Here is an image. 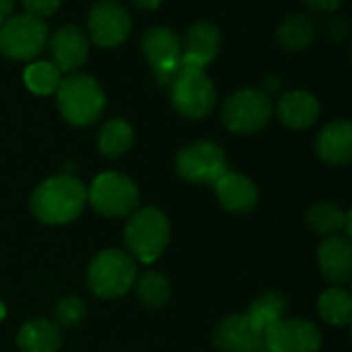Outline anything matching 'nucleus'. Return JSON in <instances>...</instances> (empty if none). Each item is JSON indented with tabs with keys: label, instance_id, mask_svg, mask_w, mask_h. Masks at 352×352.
<instances>
[{
	"label": "nucleus",
	"instance_id": "f257e3e1",
	"mask_svg": "<svg viewBox=\"0 0 352 352\" xmlns=\"http://www.w3.org/2000/svg\"><path fill=\"white\" fill-rule=\"evenodd\" d=\"M87 191L75 176L58 174L44 181L32 195V212L44 224H69L83 212Z\"/></svg>",
	"mask_w": 352,
	"mask_h": 352
},
{
	"label": "nucleus",
	"instance_id": "f03ea898",
	"mask_svg": "<svg viewBox=\"0 0 352 352\" xmlns=\"http://www.w3.org/2000/svg\"><path fill=\"white\" fill-rule=\"evenodd\" d=\"M56 102L67 122L75 126H85L100 118L106 106V96L94 77L75 73L60 81Z\"/></svg>",
	"mask_w": 352,
	"mask_h": 352
},
{
	"label": "nucleus",
	"instance_id": "7ed1b4c3",
	"mask_svg": "<svg viewBox=\"0 0 352 352\" xmlns=\"http://www.w3.org/2000/svg\"><path fill=\"white\" fill-rule=\"evenodd\" d=\"M137 278L135 259L118 249H106L94 257L87 270V284L100 298H118L131 290Z\"/></svg>",
	"mask_w": 352,
	"mask_h": 352
},
{
	"label": "nucleus",
	"instance_id": "20e7f679",
	"mask_svg": "<svg viewBox=\"0 0 352 352\" xmlns=\"http://www.w3.org/2000/svg\"><path fill=\"white\" fill-rule=\"evenodd\" d=\"M168 241V218L155 208L135 212L124 226V245L141 263H153L166 249Z\"/></svg>",
	"mask_w": 352,
	"mask_h": 352
},
{
	"label": "nucleus",
	"instance_id": "39448f33",
	"mask_svg": "<svg viewBox=\"0 0 352 352\" xmlns=\"http://www.w3.org/2000/svg\"><path fill=\"white\" fill-rule=\"evenodd\" d=\"M172 106L181 116L199 120L206 118L216 106V87L204 69L181 67L170 85Z\"/></svg>",
	"mask_w": 352,
	"mask_h": 352
},
{
	"label": "nucleus",
	"instance_id": "423d86ee",
	"mask_svg": "<svg viewBox=\"0 0 352 352\" xmlns=\"http://www.w3.org/2000/svg\"><path fill=\"white\" fill-rule=\"evenodd\" d=\"M141 50L162 87H170L183 67V42L170 28L157 25L143 34Z\"/></svg>",
	"mask_w": 352,
	"mask_h": 352
},
{
	"label": "nucleus",
	"instance_id": "0eeeda50",
	"mask_svg": "<svg viewBox=\"0 0 352 352\" xmlns=\"http://www.w3.org/2000/svg\"><path fill=\"white\" fill-rule=\"evenodd\" d=\"M50 36L42 19L34 15H13L0 25V54L13 60H32L46 48Z\"/></svg>",
	"mask_w": 352,
	"mask_h": 352
},
{
	"label": "nucleus",
	"instance_id": "6e6552de",
	"mask_svg": "<svg viewBox=\"0 0 352 352\" xmlns=\"http://www.w3.org/2000/svg\"><path fill=\"white\" fill-rule=\"evenodd\" d=\"M87 201L98 214L106 218H124L135 212L139 204V191L129 176L118 172H104L96 176V181L91 183Z\"/></svg>",
	"mask_w": 352,
	"mask_h": 352
},
{
	"label": "nucleus",
	"instance_id": "1a4fd4ad",
	"mask_svg": "<svg viewBox=\"0 0 352 352\" xmlns=\"http://www.w3.org/2000/svg\"><path fill=\"white\" fill-rule=\"evenodd\" d=\"M274 114L270 96L259 89H239L222 106V122L228 131L249 135L261 131Z\"/></svg>",
	"mask_w": 352,
	"mask_h": 352
},
{
	"label": "nucleus",
	"instance_id": "9d476101",
	"mask_svg": "<svg viewBox=\"0 0 352 352\" xmlns=\"http://www.w3.org/2000/svg\"><path fill=\"white\" fill-rule=\"evenodd\" d=\"M176 170L189 183L216 185L228 172L226 153L212 141H195L179 151Z\"/></svg>",
	"mask_w": 352,
	"mask_h": 352
},
{
	"label": "nucleus",
	"instance_id": "9b49d317",
	"mask_svg": "<svg viewBox=\"0 0 352 352\" xmlns=\"http://www.w3.org/2000/svg\"><path fill=\"white\" fill-rule=\"evenodd\" d=\"M89 40L100 48H116L131 34V15L116 0H98L87 15Z\"/></svg>",
	"mask_w": 352,
	"mask_h": 352
},
{
	"label": "nucleus",
	"instance_id": "f8f14e48",
	"mask_svg": "<svg viewBox=\"0 0 352 352\" xmlns=\"http://www.w3.org/2000/svg\"><path fill=\"white\" fill-rule=\"evenodd\" d=\"M267 352H319L321 331L315 323L298 317L282 319L265 333Z\"/></svg>",
	"mask_w": 352,
	"mask_h": 352
},
{
	"label": "nucleus",
	"instance_id": "ddd939ff",
	"mask_svg": "<svg viewBox=\"0 0 352 352\" xmlns=\"http://www.w3.org/2000/svg\"><path fill=\"white\" fill-rule=\"evenodd\" d=\"M48 46L52 65L67 75H75L85 65L89 54V40L77 25L58 28L48 40Z\"/></svg>",
	"mask_w": 352,
	"mask_h": 352
},
{
	"label": "nucleus",
	"instance_id": "4468645a",
	"mask_svg": "<svg viewBox=\"0 0 352 352\" xmlns=\"http://www.w3.org/2000/svg\"><path fill=\"white\" fill-rule=\"evenodd\" d=\"M183 42V67H193V69H204L212 65L220 52L222 44V34L220 28L212 21H195Z\"/></svg>",
	"mask_w": 352,
	"mask_h": 352
},
{
	"label": "nucleus",
	"instance_id": "2eb2a0df",
	"mask_svg": "<svg viewBox=\"0 0 352 352\" xmlns=\"http://www.w3.org/2000/svg\"><path fill=\"white\" fill-rule=\"evenodd\" d=\"M214 344L220 352H267L265 338L245 315H230L214 329Z\"/></svg>",
	"mask_w": 352,
	"mask_h": 352
},
{
	"label": "nucleus",
	"instance_id": "dca6fc26",
	"mask_svg": "<svg viewBox=\"0 0 352 352\" xmlns=\"http://www.w3.org/2000/svg\"><path fill=\"white\" fill-rule=\"evenodd\" d=\"M317 265L321 276L333 284L342 286L352 278V243L342 236H327L317 249Z\"/></svg>",
	"mask_w": 352,
	"mask_h": 352
},
{
	"label": "nucleus",
	"instance_id": "f3484780",
	"mask_svg": "<svg viewBox=\"0 0 352 352\" xmlns=\"http://www.w3.org/2000/svg\"><path fill=\"white\" fill-rule=\"evenodd\" d=\"M315 151L325 164H352V120L327 122L315 137Z\"/></svg>",
	"mask_w": 352,
	"mask_h": 352
},
{
	"label": "nucleus",
	"instance_id": "a211bd4d",
	"mask_svg": "<svg viewBox=\"0 0 352 352\" xmlns=\"http://www.w3.org/2000/svg\"><path fill=\"white\" fill-rule=\"evenodd\" d=\"M276 112L284 126H288L292 131H302L317 122V118L321 114V106L313 94H309L305 89H294L280 98Z\"/></svg>",
	"mask_w": 352,
	"mask_h": 352
},
{
	"label": "nucleus",
	"instance_id": "6ab92c4d",
	"mask_svg": "<svg viewBox=\"0 0 352 352\" xmlns=\"http://www.w3.org/2000/svg\"><path fill=\"white\" fill-rule=\"evenodd\" d=\"M214 187H216V195L222 208L232 214H247L259 201L255 183L245 174L226 172Z\"/></svg>",
	"mask_w": 352,
	"mask_h": 352
},
{
	"label": "nucleus",
	"instance_id": "aec40b11",
	"mask_svg": "<svg viewBox=\"0 0 352 352\" xmlns=\"http://www.w3.org/2000/svg\"><path fill=\"white\" fill-rule=\"evenodd\" d=\"M60 342V329L50 319L28 321L17 338V344L23 352H58Z\"/></svg>",
	"mask_w": 352,
	"mask_h": 352
},
{
	"label": "nucleus",
	"instance_id": "412c9836",
	"mask_svg": "<svg viewBox=\"0 0 352 352\" xmlns=\"http://www.w3.org/2000/svg\"><path fill=\"white\" fill-rule=\"evenodd\" d=\"M278 44L288 50V52H300L305 48H309L315 38H317V25L309 15L302 13H294L288 15L276 32Z\"/></svg>",
	"mask_w": 352,
	"mask_h": 352
},
{
	"label": "nucleus",
	"instance_id": "4be33fe9",
	"mask_svg": "<svg viewBox=\"0 0 352 352\" xmlns=\"http://www.w3.org/2000/svg\"><path fill=\"white\" fill-rule=\"evenodd\" d=\"M284 315H286V298L280 292H263L249 305V311L245 313L251 325L261 333H265L270 327L286 319Z\"/></svg>",
	"mask_w": 352,
	"mask_h": 352
},
{
	"label": "nucleus",
	"instance_id": "5701e85b",
	"mask_svg": "<svg viewBox=\"0 0 352 352\" xmlns=\"http://www.w3.org/2000/svg\"><path fill=\"white\" fill-rule=\"evenodd\" d=\"M317 311H319V317L333 327L350 325V321H352V294L348 290H344L342 286H331L319 294Z\"/></svg>",
	"mask_w": 352,
	"mask_h": 352
},
{
	"label": "nucleus",
	"instance_id": "b1692460",
	"mask_svg": "<svg viewBox=\"0 0 352 352\" xmlns=\"http://www.w3.org/2000/svg\"><path fill=\"white\" fill-rule=\"evenodd\" d=\"M133 137H135L133 126L126 120L112 118L102 126L100 137H98V145H100V151L104 155L118 157L124 151H129V147L133 145Z\"/></svg>",
	"mask_w": 352,
	"mask_h": 352
},
{
	"label": "nucleus",
	"instance_id": "393cba45",
	"mask_svg": "<svg viewBox=\"0 0 352 352\" xmlns=\"http://www.w3.org/2000/svg\"><path fill=\"white\" fill-rule=\"evenodd\" d=\"M344 222H346V212L329 201H319L307 212L309 228L325 239L340 234L344 230Z\"/></svg>",
	"mask_w": 352,
	"mask_h": 352
},
{
	"label": "nucleus",
	"instance_id": "a878e982",
	"mask_svg": "<svg viewBox=\"0 0 352 352\" xmlns=\"http://www.w3.org/2000/svg\"><path fill=\"white\" fill-rule=\"evenodd\" d=\"M63 73L52 63H34L25 69V85L38 96H52L58 91Z\"/></svg>",
	"mask_w": 352,
	"mask_h": 352
},
{
	"label": "nucleus",
	"instance_id": "bb28decb",
	"mask_svg": "<svg viewBox=\"0 0 352 352\" xmlns=\"http://www.w3.org/2000/svg\"><path fill=\"white\" fill-rule=\"evenodd\" d=\"M137 296L149 309L164 307L170 300V282L157 272H145L137 282Z\"/></svg>",
	"mask_w": 352,
	"mask_h": 352
},
{
	"label": "nucleus",
	"instance_id": "cd10ccee",
	"mask_svg": "<svg viewBox=\"0 0 352 352\" xmlns=\"http://www.w3.org/2000/svg\"><path fill=\"white\" fill-rule=\"evenodd\" d=\"M85 315V305L81 298L77 296H69V298H63L58 305H56V325H63V327H75Z\"/></svg>",
	"mask_w": 352,
	"mask_h": 352
},
{
	"label": "nucleus",
	"instance_id": "c85d7f7f",
	"mask_svg": "<svg viewBox=\"0 0 352 352\" xmlns=\"http://www.w3.org/2000/svg\"><path fill=\"white\" fill-rule=\"evenodd\" d=\"M63 0H23V7L28 11V15H34L38 19L42 17H50L60 9Z\"/></svg>",
	"mask_w": 352,
	"mask_h": 352
},
{
	"label": "nucleus",
	"instance_id": "c756f323",
	"mask_svg": "<svg viewBox=\"0 0 352 352\" xmlns=\"http://www.w3.org/2000/svg\"><path fill=\"white\" fill-rule=\"evenodd\" d=\"M327 36L333 40V42H342L346 36H348V21L342 19V17H336L327 23Z\"/></svg>",
	"mask_w": 352,
	"mask_h": 352
},
{
	"label": "nucleus",
	"instance_id": "7c9ffc66",
	"mask_svg": "<svg viewBox=\"0 0 352 352\" xmlns=\"http://www.w3.org/2000/svg\"><path fill=\"white\" fill-rule=\"evenodd\" d=\"M307 5V9L315 11V13H333L340 9L342 0H302Z\"/></svg>",
	"mask_w": 352,
	"mask_h": 352
},
{
	"label": "nucleus",
	"instance_id": "2f4dec72",
	"mask_svg": "<svg viewBox=\"0 0 352 352\" xmlns=\"http://www.w3.org/2000/svg\"><path fill=\"white\" fill-rule=\"evenodd\" d=\"M13 11H15V0H0V25L13 17Z\"/></svg>",
	"mask_w": 352,
	"mask_h": 352
},
{
	"label": "nucleus",
	"instance_id": "473e14b6",
	"mask_svg": "<svg viewBox=\"0 0 352 352\" xmlns=\"http://www.w3.org/2000/svg\"><path fill=\"white\" fill-rule=\"evenodd\" d=\"M133 3L141 11H153V9H157L164 3V0H133Z\"/></svg>",
	"mask_w": 352,
	"mask_h": 352
},
{
	"label": "nucleus",
	"instance_id": "72a5a7b5",
	"mask_svg": "<svg viewBox=\"0 0 352 352\" xmlns=\"http://www.w3.org/2000/svg\"><path fill=\"white\" fill-rule=\"evenodd\" d=\"M278 89H280V81H278L276 77H267V79H265V89H263V94L270 96L272 91H278Z\"/></svg>",
	"mask_w": 352,
	"mask_h": 352
},
{
	"label": "nucleus",
	"instance_id": "f704fd0d",
	"mask_svg": "<svg viewBox=\"0 0 352 352\" xmlns=\"http://www.w3.org/2000/svg\"><path fill=\"white\" fill-rule=\"evenodd\" d=\"M344 232H346V239L352 243V210L346 212V222H344Z\"/></svg>",
	"mask_w": 352,
	"mask_h": 352
},
{
	"label": "nucleus",
	"instance_id": "c9c22d12",
	"mask_svg": "<svg viewBox=\"0 0 352 352\" xmlns=\"http://www.w3.org/2000/svg\"><path fill=\"white\" fill-rule=\"evenodd\" d=\"M5 315H7V307H5L3 302H0V321L5 319Z\"/></svg>",
	"mask_w": 352,
	"mask_h": 352
},
{
	"label": "nucleus",
	"instance_id": "e433bc0d",
	"mask_svg": "<svg viewBox=\"0 0 352 352\" xmlns=\"http://www.w3.org/2000/svg\"><path fill=\"white\" fill-rule=\"evenodd\" d=\"M350 294H352V278H350Z\"/></svg>",
	"mask_w": 352,
	"mask_h": 352
},
{
	"label": "nucleus",
	"instance_id": "4c0bfd02",
	"mask_svg": "<svg viewBox=\"0 0 352 352\" xmlns=\"http://www.w3.org/2000/svg\"><path fill=\"white\" fill-rule=\"evenodd\" d=\"M350 56H352V48H350Z\"/></svg>",
	"mask_w": 352,
	"mask_h": 352
},
{
	"label": "nucleus",
	"instance_id": "58836bf2",
	"mask_svg": "<svg viewBox=\"0 0 352 352\" xmlns=\"http://www.w3.org/2000/svg\"><path fill=\"white\" fill-rule=\"evenodd\" d=\"M350 329H352V321H350Z\"/></svg>",
	"mask_w": 352,
	"mask_h": 352
}]
</instances>
